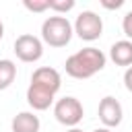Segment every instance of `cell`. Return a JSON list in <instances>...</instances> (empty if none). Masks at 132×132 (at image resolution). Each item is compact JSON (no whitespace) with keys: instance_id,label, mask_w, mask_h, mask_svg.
<instances>
[{"instance_id":"cell-3","label":"cell","mask_w":132,"mask_h":132,"mask_svg":"<svg viewBox=\"0 0 132 132\" xmlns=\"http://www.w3.org/2000/svg\"><path fill=\"white\" fill-rule=\"evenodd\" d=\"M54 116L56 120L62 124V126H68V128H76V124L82 120L85 116V109H82V103L76 99V97H62L56 101L54 105Z\"/></svg>"},{"instance_id":"cell-18","label":"cell","mask_w":132,"mask_h":132,"mask_svg":"<svg viewBox=\"0 0 132 132\" xmlns=\"http://www.w3.org/2000/svg\"><path fill=\"white\" fill-rule=\"evenodd\" d=\"M93 132H111L109 128H97V130H93Z\"/></svg>"},{"instance_id":"cell-16","label":"cell","mask_w":132,"mask_h":132,"mask_svg":"<svg viewBox=\"0 0 132 132\" xmlns=\"http://www.w3.org/2000/svg\"><path fill=\"white\" fill-rule=\"evenodd\" d=\"M101 6H103V8H107V10H113V8H120V6H124V0H116V2L101 0Z\"/></svg>"},{"instance_id":"cell-9","label":"cell","mask_w":132,"mask_h":132,"mask_svg":"<svg viewBox=\"0 0 132 132\" xmlns=\"http://www.w3.org/2000/svg\"><path fill=\"white\" fill-rule=\"evenodd\" d=\"M109 58L116 66H132V41L130 39H120L109 47Z\"/></svg>"},{"instance_id":"cell-19","label":"cell","mask_w":132,"mask_h":132,"mask_svg":"<svg viewBox=\"0 0 132 132\" xmlns=\"http://www.w3.org/2000/svg\"><path fill=\"white\" fill-rule=\"evenodd\" d=\"M66 132H82L80 128H70V130H66Z\"/></svg>"},{"instance_id":"cell-14","label":"cell","mask_w":132,"mask_h":132,"mask_svg":"<svg viewBox=\"0 0 132 132\" xmlns=\"http://www.w3.org/2000/svg\"><path fill=\"white\" fill-rule=\"evenodd\" d=\"M122 29H124V35L132 41V10H128L124 14V21H122Z\"/></svg>"},{"instance_id":"cell-11","label":"cell","mask_w":132,"mask_h":132,"mask_svg":"<svg viewBox=\"0 0 132 132\" xmlns=\"http://www.w3.org/2000/svg\"><path fill=\"white\" fill-rule=\"evenodd\" d=\"M16 76V66L12 60H0V91L8 89L14 82Z\"/></svg>"},{"instance_id":"cell-8","label":"cell","mask_w":132,"mask_h":132,"mask_svg":"<svg viewBox=\"0 0 132 132\" xmlns=\"http://www.w3.org/2000/svg\"><path fill=\"white\" fill-rule=\"evenodd\" d=\"M27 103L35 109V111H43L54 103V93L37 87V85H29L27 89Z\"/></svg>"},{"instance_id":"cell-5","label":"cell","mask_w":132,"mask_h":132,"mask_svg":"<svg viewBox=\"0 0 132 132\" xmlns=\"http://www.w3.org/2000/svg\"><path fill=\"white\" fill-rule=\"evenodd\" d=\"M14 54L21 62H37L43 56V43L39 37L23 33L14 39Z\"/></svg>"},{"instance_id":"cell-15","label":"cell","mask_w":132,"mask_h":132,"mask_svg":"<svg viewBox=\"0 0 132 132\" xmlns=\"http://www.w3.org/2000/svg\"><path fill=\"white\" fill-rule=\"evenodd\" d=\"M124 87L128 93H132V66L126 68V72H124Z\"/></svg>"},{"instance_id":"cell-12","label":"cell","mask_w":132,"mask_h":132,"mask_svg":"<svg viewBox=\"0 0 132 132\" xmlns=\"http://www.w3.org/2000/svg\"><path fill=\"white\" fill-rule=\"evenodd\" d=\"M23 6L31 12H43L50 8V0H25Z\"/></svg>"},{"instance_id":"cell-2","label":"cell","mask_w":132,"mask_h":132,"mask_svg":"<svg viewBox=\"0 0 132 132\" xmlns=\"http://www.w3.org/2000/svg\"><path fill=\"white\" fill-rule=\"evenodd\" d=\"M74 33V27L70 25V21L66 16H47L41 25V39L43 43H47L50 47H64L70 43Z\"/></svg>"},{"instance_id":"cell-10","label":"cell","mask_w":132,"mask_h":132,"mask_svg":"<svg viewBox=\"0 0 132 132\" xmlns=\"http://www.w3.org/2000/svg\"><path fill=\"white\" fill-rule=\"evenodd\" d=\"M39 126H41V122L33 111H21L10 122L12 132H39Z\"/></svg>"},{"instance_id":"cell-7","label":"cell","mask_w":132,"mask_h":132,"mask_svg":"<svg viewBox=\"0 0 132 132\" xmlns=\"http://www.w3.org/2000/svg\"><path fill=\"white\" fill-rule=\"evenodd\" d=\"M31 85H37V87H41V89L56 95L60 91V87H62V76H60V72L56 68L41 66L31 74Z\"/></svg>"},{"instance_id":"cell-6","label":"cell","mask_w":132,"mask_h":132,"mask_svg":"<svg viewBox=\"0 0 132 132\" xmlns=\"http://www.w3.org/2000/svg\"><path fill=\"white\" fill-rule=\"evenodd\" d=\"M97 116H99V120L103 122V126H105V128H116V126H120V124H122V118H124L122 103H120L116 97L107 95V97H103V99L99 101Z\"/></svg>"},{"instance_id":"cell-17","label":"cell","mask_w":132,"mask_h":132,"mask_svg":"<svg viewBox=\"0 0 132 132\" xmlns=\"http://www.w3.org/2000/svg\"><path fill=\"white\" fill-rule=\"evenodd\" d=\"M4 37V25H2V21H0V39Z\"/></svg>"},{"instance_id":"cell-13","label":"cell","mask_w":132,"mask_h":132,"mask_svg":"<svg viewBox=\"0 0 132 132\" xmlns=\"http://www.w3.org/2000/svg\"><path fill=\"white\" fill-rule=\"evenodd\" d=\"M50 8L56 12H68L74 8V0H50Z\"/></svg>"},{"instance_id":"cell-4","label":"cell","mask_w":132,"mask_h":132,"mask_svg":"<svg viewBox=\"0 0 132 132\" xmlns=\"http://www.w3.org/2000/svg\"><path fill=\"white\" fill-rule=\"evenodd\" d=\"M74 33L82 41H95L103 33V21L93 10H82L74 21Z\"/></svg>"},{"instance_id":"cell-1","label":"cell","mask_w":132,"mask_h":132,"mask_svg":"<svg viewBox=\"0 0 132 132\" xmlns=\"http://www.w3.org/2000/svg\"><path fill=\"white\" fill-rule=\"evenodd\" d=\"M105 54L93 45L89 47H82L78 50L76 54H72L70 58H66V74L72 76V78H78V80H85V78H91L93 74L101 72L105 68Z\"/></svg>"}]
</instances>
